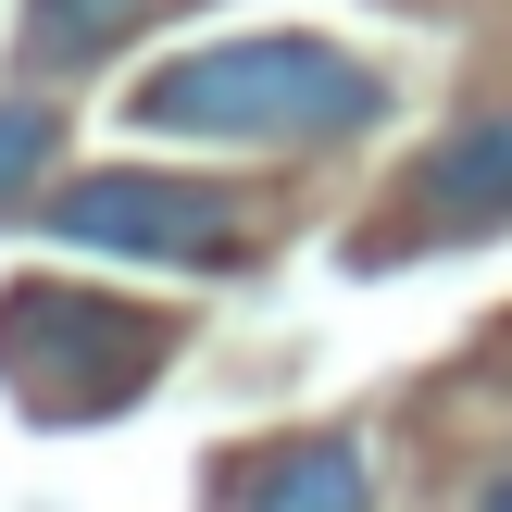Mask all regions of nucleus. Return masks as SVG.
I'll list each match as a JSON object with an SVG mask.
<instances>
[{
    "label": "nucleus",
    "instance_id": "7",
    "mask_svg": "<svg viewBox=\"0 0 512 512\" xmlns=\"http://www.w3.org/2000/svg\"><path fill=\"white\" fill-rule=\"evenodd\" d=\"M50 138H63V125H50L38 100H0V213H13V200L50 175Z\"/></svg>",
    "mask_w": 512,
    "mask_h": 512
},
{
    "label": "nucleus",
    "instance_id": "2",
    "mask_svg": "<svg viewBox=\"0 0 512 512\" xmlns=\"http://www.w3.org/2000/svg\"><path fill=\"white\" fill-rule=\"evenodd\" d=\"M0 375L25 388V413H113L163 375V313L88 288H13L0 300Z\"/></svg>",
    "mask_w": 512,
    "mask_h": 512
},
{
    "label": "nucleus",
    "instance_id": "1",
    "mask_svg": "<svg viewBox=\"0 0 512 512\" xmlns=\"http://www.w3.org/2000/svg\"><path fill=\"white\" fill-rule=\"evenodd\" d=\"M388 113V75L350 63L338 38H300V25H250V38H200L175 63L138 75V125L163 138H238V150H325L363 138Z\"/></svg>",
    "mask_w": 512,
    "mask_h": 512
},
{
    "label": "nucleus",
    "instance_id": "8",
    "mask_svg": "<svg viewBox=\"0 0 512 512\" xmlns=\"http://www.w3.org/2000/svg\"><path fill=\"white\" fill-rule=\"evenodd\" d=\"M488 512H512V475H500V488H488Z\"/></svg>",
    "mask_w": 512,
    "mask_h": 512
},
{
    "label": "nucleus",
    "instance_id": "6",
    "mask_svg": "<svg viewBox=\"0 0 512 512\" xmlns=\"http://www.w3.org/2000/svg\"><path fill=\"white\" fill-rule=\"evenodd\" d=\"M138 13L150 0H25V50H38V63H100Z\"/></svg>",
    "mask_w": 512,
    "mask_h": 512
},
{
    "label": "nucleus",
    "instance_id": "4",
    "mask_svg": "<svg viewBox=\"0 0 512 512\" xmlns=\"http://www.w3.org/2000/svg\"><path fill=\"white\" fill-rule=\"evenodd\" d=\"M413 225H438V238L512 225V113H488V125H463V138L425 150V175H413Z\"/></svg>",
    "mask_w": 512,
    "mask_h": 512
},
{
    "label": "nucleus",
    "instance_id": "3",
    "mask_svg": "<svg viewBox=\"0 0 512 512\" xmlns=\"http://www.w3.org/2000/svg\"><path fill=\"white\" fill-rule=\"evenodd\" d=\"M50 238H75V250H125V263H238V200L200 188V175L113 163V175L50 188Z\"/></svg>",
    "mask_w": 512,
    "mask_h": 512
},
{
    "label": "nucleus",
    "instance_id": "5",
    "mask_svg": "<svg viewBox=\"0 0 512 512\" xmlns=\"http://www.w3.org/2000/svg\"><path fill=\"white\" fill-rule=\"evenodd\" d=\"M238 512H375V475H363L350 438H300V450H275V463L250 475Z\"/></svg>",
    "mask_w": 512,
    "mask_h": 512
}]
</instances>
